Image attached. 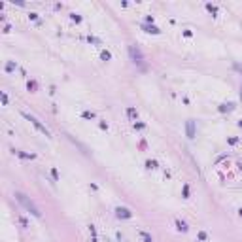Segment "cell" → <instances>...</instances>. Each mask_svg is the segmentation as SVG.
<instances>
[{
  "instance_id": "obj_10",
  "label": "cell",
  "mask_w": 242,
  "mask_h": 242,
  "mask_svg": "<svg viewBox=\"0 0 242 242\" xmlns=\"http://www.w3.org/2000/svg\"><path fill=\"white\" fill-rule=\"evenodd\" d=\"M100 57H102L104 61H110V57H112V55H110V51H102V53H100Z\"/></svg>"
},
{
  "instance_id": "obj_12",
  "label": "cell",
  "mask_w": 242,
  "mask_h": 242,
  "mask_svg": "<svg viewBox=\"0 0 242 242\" xmlns=\"http://www.w3.org/2000/svg\"><path fill=\"white\" fill-rule=\"evenodd\" d=\"M148 168H157V163L155 161H148Z\"/></svg>"
},
{
  "instance_id": "obj_9",
  "label": "cell",
  "mask_w": 242,
  "mask_h": 242,
  "mask_svg": "<svg viewBox=\"0 0 242 242\" xmlns=\"http://www.w3.org/2000/svg\"><path fill=\"white\" fill-rule=\"evenodd\" d=\"M127 114H129V117H133V119H134V117H136V115H138V114H136V110H134V108H129V110H127Z\"/></svg>"
},
{
  "instance_id": "obj_8",
  "label": "cell",
  "mask_w": 242,
  "mask_h": 242,
  "mask_svg": "<svg viewBox=\"0 0 242 242\" xmlns=\"http://www.w3.org/2000/svg\"><path fill=\"white\" fill-rule=\"evenodd\" d=\"M176 227H178V229H180V231H184V233H185V231H187V225H185V223H184V221H180V220H178V221H176Z\"/></svg>"
},
{
  "instance_id": "obj_5",
  "label": "cell",
  "mask_w": 242,
  "mask_h": 242,
  "mask_svg": "<svg viewBox=\"0 0 242 242\" xmlns=\"http://www.w3.org/2000/svg\"><path fill=\"white\" fill-rule=\"evenodd\" d=\"M185 133H187V136L189 138H195V121H187L185 123Z\"/></svg>"
},
{
  "instance_id": "obj_13",
  "label": "cell",
  "mask_w": 242,
  "mask_h": 242,
  "mask_svg": "<svg viewBox=\"0 0 242 242\" xmlns=\"http://www.w3.org/2000/svg\"><path fill=\"white\" fill-rule=\"evenodd\" d=\"M13 68H15V64H13V63H8V66H6V70H8V72H12Z\"/></svg>"
},
{
  "instance_id": "obj_16",
  "label": "cell",
  "mask_w": 242,
  "mask_h": 242,
  "mask_svg": "<svg viewBox=\"0 0 242 242\" xmlns=\"http://www.w3.org/2000/svg\"><path fill=\"white\" fill-rule=\"evenodd\" d=\"M240 127H242V121H240Z\"/></svg>"
},
{
  "instance_id": "obj_14",
  "label": "cell",
  "mask_w": 242,
  "mask_h": 242,
  "mask_svg": "<svg viewBox=\"0 0 242 242\" xmlns=\"http://www.w3.org/2000/svg\"><path fill=\"white\" fill-rule=\"evenodd\" d=\"M2 104H8V95L2 93Z\"/></svg>"
},
{
  "instance_id": "obj_11",
  "label": "cell",
  "mask_w": 242,
  "mask_h": 242,
  "mask_svg": "<svg viewBox=\"0 0 242 242\" xmlns=\"http://www.w3.org/2000/svg\"><path fill=\"white\" fill-rule=\"evenodd\" d=\"M83 117H85V119H93L95 114H93V112H83Z\"/></svg>"
},
{
  "instance_id": "obj_2",
  "label": "cell",
  "mask_w": 242,
  "mask_h": 242,
  "mask_svg": "<svg viewBox=\"0 0 242 242\" xmlns=\"http://www.w3.org/2000/svg\"><path fill=\"white\" fill-rule=\"evenodd\" d=\"M23 117H25V119H29V121H30V123H32V125H34V127H36V129H38V131L42 133V134L49 136V131H47V127H44V125L40 123V121H38V119H36L34 115H30V114H27V112H23Z\"/></svg>"
},
{
  "instance_id": "obj_3",
  "label": "cell",
  "mask_w": 242,
  "mask_h": 242,
  "mask_svg": "<svg viewBox=\"0 0 242 242\" xmlns=\"http://www.w3.org/2000/svg\"><path fill=\"white\" fill-rule=\"evenodd\" d=\"M129 53H131V59H133V63H134V64H142L144 57H142V53H140V49H138V47L131 45V47H129Z\"/></svg>"
},
{
  "instance_id": "obj_6",
  "label": "cell",
  "mask_w": 242,
  "mask_h": 242,
  "mask_svg": "<svg viewBox=\"0 0 242 242\" xmlns=\"http://www.w3.org/2000/svg\"><path fill=\"white\" fill-rule=\"evenodd\" d=\"M142 29L146 30V32H153V34H159L161 30L157 29V27H153V25H142Z\"/></svg>"
},
{
  "instance_id": "obj_1",
  "label": "cell",
  "mask_w": 242,
  "mask_h": 242,
  "mask_svg": "<svg viewBox=\"0 0 242 242\" xmlns=\"http://www.w3.org/2000/svg\"><path fill=\"white\" fill-rule=\"evenodd\" d=\"M15 199H17V201H19L23 206H25V208H27V210H29V212H30L34 217H40V210L34 206V202H32V201H29L25 195H23V193H15Z\"/></svg>"
},
{
  "instance_id": "obj_7",
  "label": "cell",
  "mask_w": 242,
  "mask_h": 242,
  "mask_svg": "<svg viewBox=\"0 0 242 242\" xmlns=\"http://www.w3.org/2000/svg\"><path fill=\"white\" fill-rule=\"evenodd\" d=\"M140 236H142V240H144V242H151V236H150V233H146V231H142V233H140Z\"/></svg>"
},
{
  "instance_id": "obj_4",
  "label": "cell",
  "mask_w": 242,
  "mask_h": 242,
  "mask_svg": "<svg viewBox=\"0 0 242 242\" xmlns=\"http://www.w3.org/2000/svg\"><path fill=\"white\" fill-rule=\"evenodd\" d=\"M115 214H117V217H123V220H129V217H133V212L129 210V208H115Z\"/></svg>"
},
{
  "instance_id": "obj_17",
  "label": "cell",
  "mask_w": 242,
  "mask_h": 242,
  "mask_svg": "<svg viewBox=\"0 0 242 242\" xmlns=\"http://www.w3.org/2000/svg\"><path fill=\"white\" fill-rule=\"evenodd\" d=\"M240 96H242V93H240Z\"/></svg>"
},
{
  "instance_id": "obj_15",
  "label": "cell",
  "mask_w": 242,
  "mask_h": 242,
  "mask_svg": "<svg viewBox=\"0 0 242 242\" xmlns=\"http://www.w3.org/2000/svg\"><path fill=\"white\" fill-rule=\"evenodd\" d=\"M187 195H189V187H187V185H184V197L187 199Z\"/></svg>"
}]
</instances>
